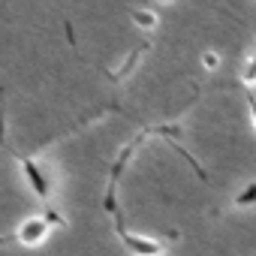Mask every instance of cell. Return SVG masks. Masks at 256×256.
Returning <instances> with one entry per match:
<instances>
[{"label": "cell", "instance_id": "1", "mask_svg": "<svg viewBox=\"0 0 256 256\" xmlns=\"http://www.w3.org/2000/svg\"><path fill=\"white\" fill-rule=\"evenodd\" d=\"M48 232H52L48 217H28V220L16 229V238H18V244H24V247H40V244L48 238Z\"/></svg>", "mask_w": 256, "mask_h": 256}, {"label": "cell", "instance_id": "2", "mask_svg": "<svg viewBox=\"0 0 256 256\" xmlns=\"http://www.w3.org/2000/svg\"><path fill=\"white\" fill-rule=\"evenodd\" d=\"M120 241H124V247L130 250L133 256H163V244L157 238H148V235H139V232L120 229Z\"/></svg>", "mask_w": 256, "mask_h": 256}, {"label": "cell", "instance_id": "3", "mask_svg": "<svg viewBox=\"0 0 256 256\" xmlns=\"http://www.w3.org/2000/svg\"><path fill=\"white\" fill-rule=\"evenodd\" d=\"M22 169H24V178H28L30 190H34L40 199H48V196H52V181H48V175L42 172V166H40V163L24 160V163H22Z\"/></svg>", "mask_w": 256, "mask_h": 256}, {"label": "cell", "instance_id": "4", "mask_svg": "<svg viewBox=\"0 0 256 256\" xmlns=\"http://www.w3.org/2000/svg\"><path fill=\"white\" fill-rule=\"evenodd\" d=\"M130 18H133V24H136L139 30H154V28L160 24L157 12H151V10H133V12H130Z\"/></svg>", "mask_w": 256, "mask_h": 256}, {"label": "cell", "instance_id": "5", "mask_svg": "<svg viewBox=\"0 0 256 256\" xmlns=\"http://www.w3.org/2000/svg\"><path fill=\"white\" fill-rule=\"evenodd\" d=\"M241 82H244L247 88L256 84V58H247V64L241 66Z\"/></svg>", "mask_w": 256, "mask_h": 256}, {"label": "cell", "instance_id": "6", "mask_svg": "<svg viewBox=\"0 0 256 256\" xmlns=\"http://www.w3.org/2000/svg\"><path fill=\"white\" fill-rule=\"evenodd\" d=\"M199 60H202V66H205L208 72L220 70V54H217V52H211V48H208V52H202V58H199Z\"/></svg>", "mask_w": 256, "mask_h": 256}, {"label": "cell", "instance_id": "7", "mask_svg": "<svg viewBox=\"0 0 256 256\" xmlns=\"http://www.w3.org/2000/svg\"><path fill=\"white\" fill-rule=\"evenodd\" d=\"M253 202H256V184H250L247 190H241V193H238V199H235V205H238V208L253 205Z\"/></svg>", "mask_w": 256, "mask_h": 256}, {"label": "cell", "instance_id": "8", "mask_svg": "<svg viewBox=\"0 0 256 256\" xmlns=\"http://www.w3.org/2000/svg\"><path fill=\"white\" fill-rule=\"evenodd\" d=\"M250 118H253V126H256V100L250 96Z\"/></svg>", "mask_w": 256, "mask_h": 256}, {"label": "cell", "instance_id": "9", "mask_svg": "<svg viewBox=\"0 0 256 256\" xmlns=\"http://www.w3.org/2000/svg\"><path fill=\"white\" fill-rule=\"evenodd\" d=\"M253 58H256V46H253Z\"/></svg>", "mask_w": 256, "mask_h": 256}, {"label": "cell", "instance_id": "10", "mask_svg": "<svg viewBox=\"0 0 256 256\" xmlns=\"http://www.w3.org/2000/svg\"><path fill=\"white\" fill-rule=\"evenodd\" d=\"M163 4H169V0H163Z\"/></svg>", "mask_w": 256, "mask_h": 256}]
</instances>
